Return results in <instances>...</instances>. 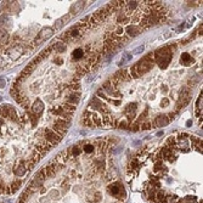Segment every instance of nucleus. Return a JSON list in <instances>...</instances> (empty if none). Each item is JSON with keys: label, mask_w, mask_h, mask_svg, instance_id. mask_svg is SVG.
<instances>
[{"label": "nucleus", "mask_w": 203, "mask_h": 203, "mask_svg": "<svg viewBox=\"0 0 203 203\" xmlns=\"http://www.w3.org/2000/svg\"><path fill=\"white\" fill-rule=\"evenodd\" d=\"M169 10L161 1H112L60 34L16 78L11 95L33 118H72L82 80L130 39L161 25Z\"/></svg>", "instance_id": "obj_1"}, {"label": "nucleus", "mask_w": 203, "mask_h": 203, "mask_svg": "<svg viewBox=\"0 0 203 203\" xmlns=\"http://www.w3.org/2000/svg\"><path fill=\"white\" fill-rule=\"evenodd\" d=\"M201 39L202 25L189 37L168 43L115 73L88 103L82 125L144 131L170 124L199 84Z\"/></svg>", "instance_id": "obj_2"}, {"label": "nucleus", "mask_w": 203, "mask_h": 203, "mask_svg": "<svg viewBox=\"0 0 203 203\" xmlns=\"http://www.w3.org/2000/svg\"><path fill=\"white\" fill-rule=\"evenodd\" d=\"M119 140H82L58 153L29 181L17 203H127Z\"/></svg>", "instance_id": "obj_3"}, {"label": "nucleus", "mask_w": 203, "mask_h": 203, "mask_svg": "<svg viewBox=\"0 0 203 203\" xmlns=\"http://www.w3.org/2000/svg\"><path fill=\"white\" fill-rule=\"evenodd\" d=\"M125 180L146 203H202V139L175 133L139 148Z\"/></svg>", "instance_id": "obj_4"}, {"label": "nucleus", "mask_w": 203, "mask_h": 203, "mask_svg": "<svg viewBox=\"0 0 203 203\" xmlns=\"http://www.w3.org/2000/svg\"><path fill=\"white\" fill-rule=\"evenodd\" d=\"M72 118L29 117L13 105L0 106V195H13L48 152L57 146Z\"/></svg>", "instance_id": "obj_5"}, {"label": "nucleus", "mask_w": 203, "mask_h": 203, "mask_svg": "<svg viewBox=\"0 0 203 203\" xmlns=\"http://www.w3.org/2000/svg\"><path fill=\"white\" fill-rule=\"evenodd\" d=\"M16 11L0 15V68L11 67L33 54L72 18L68 12H55L67 6L63 1H12ZM6 7V6H5Z\"/></svg>", "instance_id": "obj_6"}, {"label": "nucleus", "mask_w": 203, "mask_h": 203, "mask_svg": "<svg viewBox=\"0 0 203 203\" xmlns=\"http://www.w3.org/2000/svg\"><path fill=\"white\" fill-rule=\"evenodd\" d=\"M195 115H196V119H197L198 125H202V91L198 94V97H197V101H196Z\"/></svg>", "instance_id": "obj_7"}]
</instances>
